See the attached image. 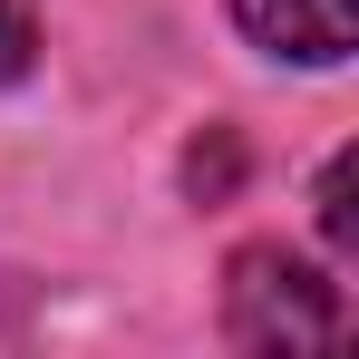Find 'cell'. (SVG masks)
Returning a JSON list of instances; mask_svg holds the SVG:
<instances>
[{
  "mask_svg": "<svg viewBox=\"0 0 359 359\" xmlns=\"http://www.w3.org/2000/svg\"><path fill=\"white\" fill-rule=\"evenodd\" d=\"M224 330H233L243 350H330L350 330V301H340V282H320L311 262H292L282 243H252L233 262Z\"/></svg>",
  "mask_w": 359,
  "mask_h": 359,
  "instance_id": "1",
  "label": "cell"
},
{
  "mask_svg": "<svg viewBox=\"0 0 359 359\" xmlns=\"http://www.w3.org/2000/svg\"><path fill=\"white\" fill-rule=\"evenodd\" d=\"M233 20L272 49V59L340 68L350 59V29H359V0H233Z\"/></svg>",
  "mask_w": 359,
  "mask_h": 359,
  "instance_id": "2",
  "label": "cell"
},
{
  "mask_svg": "<svg viewBox=\"0 0 359 359\" xmlns=\"http://www.w3.org/2000/svg\"><path fill=\"white\" fill-rule=\"evenodd\" d=\"M39 49V0H0V78H20Z\"/></svg>",
  "mask_w": 359,
  "mask_h": 359,
  "instance_id": "3",
  "label": "cell"
},
{
  "mask_svg": "<svg viewBox=\"0 0 359 359\" xmlns=\"http://www.w3.org/2000/svg\"><path fill=\"white\" fill-rule=\"evenodd\" d=\"M320 224H330V243L350 252V156H340V165L320 175Z\"/></svg>",
  "mask_w": 359,
  "mask_h": 359,
  "instance_id": "4",
  "label": "cell"
}]
</instances>
